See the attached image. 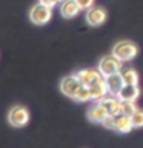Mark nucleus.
<instances>
[{
  "label": "nucleus",
  "instance_id": "nucleus-22",
  "mask_svg": "<svg viewBox=\"0 0 143 148\" xmlns=\"http://www.w3.org/2000/svg\"><path fill=\"white\" fill-rule=\"evenodd\" d=\"M62 2H63V0H62Z\"/></svg>",
  "mask_w": 143,
  "mask_h": 148
},
{
  "label": "nucleus",
  "instance_id": "nucleus-21",
  "mask_svg": "<svg viewBox=\"0 0 143 148\" xmlns=\"http://www.w3.org/2000/svg\"><path fill=\"white\" fill-rule=\"evenodd\" d=\"M39 2L48 5V6H51V8H54V6H57V5L62 3V0H39Z\"/></svg>",
  "mask_w": 143,
  "mask_h": 148
},
{
  "label": "nucleus",
  "instance_id": "nucleus-11",
  "mask_svg": "<svg viewBox=\"0 0 143 148\" xmlns=\"http://www.w3.org/2000/svg\"><path fill=\"white\" fill-rule=\"evenodd\" d=\"M106 85H108V91L111 96H117L120 90L125 86V80L122 74L117 73V74H112V76H108L106 77Z\"/></svg>",
  "mask_w": 143,
  "mask_h": 148
},
{
  "label": "nucleus",
  "instance_id": "nucleus-6",
  "mask_svg": "<svg viewBox=\"0 0 143 148\" xmlns=\"http://www.w3.org/2000/svg\"><path fill=\"white\" fill-rule=\"evenodd\" d=\"M74 76L78 79V82L82 85H86V86H91L92 83L99 82L100 79H103V76L100 74L99 69H92V68H85V69H80V71L74 73Z\"/></svg>",
  "mask_w": 143,
  "mask_h": 148
},
{
  "label": "nucleus",
  "instance_id": "nucleus-4",
  "mask_svg": "<svg viewBox=\"0 0 143 148\" xmlns=\"http://www.w3.org/2000/svg\"><path fill=\"white\" fill-rule=\"evenodd\" d=\"M29 122V111L23 105H14L11 110L8 111V123L11 127L22 128Z\"/></svg>",
  "mask_w": 143,
  "mask_h": 148
},
{
  "label": "nucleus",
  "instance_id": "nucleus-3",
  "mask_svg": "<svg viewBox=\"0 0 143 148\" xmlns=\"http://www.w3.org/2000/svg\"><path fill=\"white\" fill-rule=\"evenodd\" d=\"M123 68V62L120 59H117L114 54L105 56L103 59L99 60V65H97V69L100 71V74L103 77L112 76V74H117L122 71Z\"/></svg>",
  "mask_w": 143,
  "mask_h": 148
},
{
  "label": "nucleus",
  "instance_id": "nucleus-19",
  "mask_svg": "<svg viewBox=\"0 0 143 148\" xmlns=\"http://www.w3.org/2000/svg\"><path fill=\"white\" fill-rule=\"evenodd\" d=\"M101 125H103L105 128H108V130H115V125H117V116H108V117L101 122Z\"/></svg>",
  "mask_w": 143,
  "mask_h": 148
},
{
  "label": "nucleus",
  "instance_id": "nucleus-2",
  "mask_svg": "<svg viewBox=\"0 0 143 148\" xmlns=\"http://www.w3.org/2000/svg\"><path fill=\"white\" fill-rule=\"evenodd\" d=\"M51 18H52V8L48 6L45 3H35L34 6L29 9V20L34 23V25H46Z\"/></svg>",
  "mask_w": 143,
  "mask_h": 148
},
{
  "label": "nucleus",
  "instance_id": "nucleus-20",
  "mask_svg": "<svg viewBox=\"0 0 143 148\" xmlns=\"http://www.w3.org/2000/svg\"><path fill=\"white\" fill-rule=\"evenodd\" d=\"M76 2L78 3L82 11H88L89 8L94 6V0H76Z\"/></svg>",
  "mask_w": 143,
  "mask_h": 148
},
{
  "label": "nucleus",
  "instance_id": "nucleus-7",
  "mask_svg": "<svg viewBox=\"0 0 143 148\" xmlns=\"http://www.w3.org/2000/svg\"><path fill=\"white\" fill-rule=\"evenodd\" d=\"M106 17H108V14H106V11L103 8H100V6H92L89 8L86 11V23L88 25H91V26H100V25H103L105 20H106Z\"/></svg>",
  "mask_w": 143,
  "mask_h": 148
},
{
  "label": "nucleus",
  "instance_id": "nucleus-9",
  "mask_svg": "<svg viewBox=\"0 0 143 148\" xmlns=\"http://www.w3.org/2000/svg\"><path fill=\"white\" fill-rule=\"evenodd\" d=\"M108 116H109L108 110H106L101 103H99V102H94V105L88 110V119L94 123H101Z\"/></svg>",
  "mask_w": 143,
  "mask_h": 148
},
{
  "label": "nucleus",
  "instance_id": "nucleus-10",
  "mask_svg": "<svg viewBox=\"0 0 143 148\" xmlns=\"http://www.w3.org/2000/svg\"><path fill=\"white\" fill-rule=\"evenodd\" d=\"M82 9L78 6V3L76 0H63L60 3V14L65 17V18H74L80 12Z\"/></svg>",
  "mask_w": 143,
  "mask_h": 148
},
{
  "label": "nucleus",
  "instance_id": "nucleus-8",
  "mask_svg": "<svg viewBox=\"0 0 143 148\" xmlns=\"http://www.w3.org/2000/svg\"><path fill=\"white\" fill-rule=\"evenodd\" d=\"M80 85H82V83L78 82V79L72 74V76L63 77L62 80H60V85L59 86H60V91H62L65 96L71 97V99H72V96L76 94V91L78 90V86H80Z\"/></svg>",
  "mask_w": 143,
  "mask_h": 148
},
{
  "label": "nucleus",
  "instance_id": "nucleus-5",
  "mask_svg": "<svg viewBox=\"0 0 143 148\" xmlns=\"http://www.w3.org/2000/svg\"><path fill=\"white\" fill-rule=\"evenodd\" d=\"M94 102H99V103H101L105 106L106 110H108V113L109 116H120V114H123V111H122V103L123 102L118 99L117 96H105V97H101V99L99 100H94Z\"/></svg>",
  "mask_w": 143,
  "mask_h": 148
},
{
  "label": "nucleus",
  "instance_id": "nucleus-15",
  "mask_svg": "<svg viewBox=\"0 0 143 148\" xmlns=\"http://www.w3.org/2000/svg\"><path fill=\"white\" fill-rule=\"evenodd\" d=\"M120 74L125 80V85H138V73L134 68H122Z\"/></svg>",
  "mask_w": 143,
  "mask_h": 148
},
{
  "label": "nucleus",
  "instance_id": "nucleus-1",
  "mask_svg": "<svg viewBox=\"0 0 143 148\" xmlns=\"http://www.w3.org/2000/svg\"><path fill=\"white\" fill-rule=\"evenodd\" d=\"M137 53H138V48L136 43L129 40H120L114 45L111 54H114L117 59H120L122 62H131L132 59L137 57Z\"/></svg>",
  "mask_w": 143,
  "mask_h": 148
},
{
  "label": "nucleus",
  "instance_id": "nucleus-14",
  "mask_svg": "<svg viewBox=\"0 0 143 148\" xmlns=\"http://www.w3.org/2000/svg\"><path fill=\"white\" fill-rule=\"evenodd\" d=\"M134 130V125H132V119L131 116L128 114H120L117 116V125H115V131L122 133V134H128L129 131Z\"/></svg>",
  "mask_w": 143,
  "mask_h": 148
},
{
  "label": "nucleus",
  "instance_id": "nucleus-16",
  "mask_svg": "<svg viewBox=\"0 0 143 148\" xmlns=\"http://www.w3.org/2000/svg\"><path fill=\"white\" fill-rule=\"evenodd\" d=\"M72 100L74 102H88L91 100V91H89V86L86 85H80L78 86V90L76 91V94L72 96Z\"/></svg>",
  "mask_w": 143,
  "mask_h": 148
},
{
  "label": "nucleus",
  "instance_id": "nucleus-17",
  "mask_svg": "<svg viewBox=\"0 0 143 148\" xmlns=\"http://www.w3.org/2000/svg\"><path fill=\"white\" fill-rule=\"evenodd\" d=\"M122 111L123 114H128V116H132L136 111L138 110L137 105H136V100H122Z\"/></svg>",
  "mask_w": 143,
  "mask_h": 148
},
{
  "label": "nucleus",
  "instance_id": "nucleus-12",
  "mask_svg": "<svg viewBox=\"0 0 143 148\" xmlns=\"http://www.w3.org/2000/svg\"><path fill=\"white\" fill-rule=\"evenodd\" d=\"M89 91H91V100H99L101 97L108 96L109 91H108V85H106V77L100 79L95 83H92L89 86Z\"/></svg>",
  "mask_w": 143,
  "mask_h": 148
},
{
  "label": "nucleus",
  "instance_id": "nucleus-18",
  "mask_svg": "<svg viewBox=\"0 0 143 148\" xmlns=\"http://www.w3.org/2000/svg\"><path fill=\"white\" fill-rule=\"evenodd\" d=\"M131 119H132L134 128H143V111L142 110H137L136 113L131 116Z\"/></svg>",
  "mask_w": 143,
  "mask_h": 148
},
{
  "label": "nucleus",
  "instance_id": "nucleus-13",
  "mask_svg": "<svg viewBox=\"0 0 143 148\" xmlns=\"http://www.w3.org/2000/svg\"><path fill=\"white\" fill-rule=\"evenodd\" d=\"M138 96H140V88H138V85H125L117 94V97L120 100H137Z\"/></svg>",
  "mask_w": 143,
  "mask_h": 148
}]
</instances>
